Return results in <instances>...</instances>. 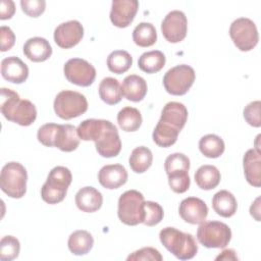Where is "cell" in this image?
Here are the masks:
<instances>
[{
    "mask_svg": "<svg viewBox=\"0 0 261 261\" xmlns=\"http://www.w3.org/2000/svg\"><path fill=\"white\" fill-rule=\"evenodd\" d=\"M225 145L223 140L214 134H208L199 141L200 152L208 158H218L224 152Z\"/></svg>",
    "mask_w": 261,
    "mask_h": 261,
    "instance_id": "cell-30",
    "label": "cell"
},
{
    "mask_svg": "<svg viewBox=\"0 0 261 261\" xmlns=\"http://www.w3.org/2000/svg\"><path fill=\"white\" fill-rule=\"evenodd\" d=\"M197 240L206 248H225L231 240V230L227 224L217 220L203 221L197 229Z\"/></svg>",
    "mask_w": 261,
    "mask_h": 261,
    "instance_id": "cell-8",
    "label": "cell"
},
{
    "mask_svg": "<svg viewBox=\"0 0 261 261\" xmlns=\"http://www.w3.org/2000/svg\"><path fill=\"white\" fill-rule=\"evenodd\" d=\"M53 107L58 117L68 120L84 114L88 110V101L82 93L63 90L56 95Z\"/></svg>",
    "mask_w": 261,
    "mask_h": 261,
    "instance_id": "cell-7",
    "label": "cell"
},
{
    "mask_svg": "<svg viewBox=\"0 0 261 261\" xmlns=\"http://www.w3.org/2000/svg\"><path fill=\"white\" fill-rule=\"evenodd\" d=\"M153 162V154L151 150L145 146L135 148L128 158V164L132 170L136 173L145 172Z\"/></svg>",
    "mask_w": 261,
    "mask_h": 261,
    "instance_id": "cell-29",
    "label": "cell"
},
{
    "mask_svg": "<svg viewBox=\"0 0 261 261\" xmlns=\"http://www.w3.org/2000/svg\"><path fill=\"white\" fill-rule=\"evenodd\" d=\"M190 159L182 153H173L166 157L164 162V169L166 174L176 171H189Z\"/></svg>",
    "mask_w": 261,
    "mask_h": 261,
    "instance_id": "cell-37",
    "label": "cell"
},
{
    "mask_svg": "<svg viewBox=\"0 0 261 261\" xmlns=\"http://www.w3.org/2000/svg\"><path fill=\"white\" fill-rule=\"evenodd\" d=\"M0 110L3 116L21 126L31 125L37 117L36 106L27 99H20L19 95L7 88H1Z\"/></svg>",
    "mask_w": 261,
    "mask_h": 261,
    "instance_id": "cell-2",
    "label": "cell"
},
{
    "mask_svg": "<svg viewBox=\"0 0 261 261\" xmlns=\"http://www.w3.org/2000/svg\"><path fill=\"white\" fill-rule=\"evenodd\" d=\"M1 74L10 83L22 84L29 76V67L20 58L9 56L1 61Z\"/></svg>",
    "mask_w": 261,
    "mask_h": 261,
    "instance_id": "cell-18",
    "label": "cell"
},
{
    "mask_svg": "<svg viewBox=\"0 0 261 261\" xmlns=\"http://www.w3.org/2000/svg\"><path fill=\"white\" fill-rule=\"evenodd\" d=\"M159 239L162 245L177 259L189 260L196 256L198 245L195 238L175 227H165L160 230Z\"/></svg>",
    "mask_w": 261,
    "mask_h": 261,
    "instance_id": "cell-3",
    "label": "cell"
},
{
    "mask_svg": "<svg viewBox=\"0 0 261 261\" xmlns=\"http://www.w3.org/2000/svg\"><path fill=\"white\" fill-rule=\"evenodd\" d=\"M215 260H238L237 252L232 249H225L215 258Z\"/></svg>",
    "mask_w": 261,
    "mask_h": 261,
    "instance_id": "cell-45",
    "label": "cell"
},
{
    "mask_svg": "<svg viewBox=\"0 0 261 261\" xmlns=\"http://www.w3.org/2000/svg\"><path fill=\"white\" fill-rule=\"evenodd\" d=\"M212 207L214 211L222 217H231L237 212L238 203L236 197L226 190L217 192L212 198Z\"/></svg>",
    "mask_w": 261,
    "mask_h": 261,
    "instance_id": "cell-24",
    "label": "cell"
},
{
    "mask_svg": "<svg viewBox=\"0 0 261 261\" xmlns=\"http://www.w3.org/2000/svg\"><path fill=\"white\" fill-rule=\"evenodd\" d=\"M103 203L102 194L93 187H84L75 194V204L80 210L93 213L99 210Z\"/></svg>",
    "mask_w": 261,
    "mask_h": 261,
    "instance_id": "cell-21",
    "label": "cell"
},
{
    "mask_svg": "<svg viewBox=\"0 0 261 261\" xmlns=\"http://www.w3.org/2000/svg\"><path fill=\"white\" fill-rule=\"evenodd\" d=\"M163 259L161 253L152 247H144L141 248L132 254H129L126 258L127 261H138V260H151V261H161Z\"/></svg>",
    "mask_w": 261,
    "mask_h": 261,
    "instance_id": "cell-40",
    "label": "cell"
},
{
    "mask_svg": "<svg viewBox=\"0 0 261 261\" xmlns=\"http://www.w3.org/2000/svg\"><path fill=\"white\" fill-rule=\"evenodd\" d=\"M260 106L261 102L259 100L250 102L244 108V118L245 120L254 127H260L261 118H260Z\"/></svg>",
    "mask_w": 261,
    "mask_h": 261,
    "instance_id": "cell-41",
    "label": "cell"
},
{
    "mask_svg": "<svg viewBox=\"0 0 261 261\" xmlns=\"http://www.w3.org/2000/svg\"><path fill=\"white\" fill-rule=\"evenodd\" d=\"M161 32L166 41L178 43L182 41L188 32V19L180 10H172L166 14L161 22Z\"/></svg>",
    "mask_w": 261,
    "mask_h": 261,
    "instance_id": "cell-12",
    "label": "cell"
},
{
    "mask_svg": "<svg viewBox=\"0 0 261 261\" xmlns=\"http://www.w3.org/2000/svg\"><path fill=\"white\" fill-rule=\"evenodd\" d=\"M164 212L160 204L153 201H145L144 203V220L143 223L147 226H154L161 222Z\"/></svg>",
    "mask_w": 261,
    "mask_h": 261,
    "instance_id": "cell-36",
    "label": "cell"
},
{
    "mask_svg": "<svg viewBox=\"0 0 261 261\" xmlns=\"http://www.w3.org/2000/svg\"><path fill=\"white\" fill-rule=\"evenodd\" d=\"M0 36H1V51L5 52L10 50L15 43V35L9 27L2 25L0 28Z\"/></svg>",
    "mask_w": 261,
    "mask_h": 261,
    "instance_id": "cell-43",
    "label": "cell"
},
{
    "mask_svg": "<svg viewBox=\"0 0 261 261\" xmlns=\"http://www.w3.org/2000/svg\"><path fill=\"white\" fill-rule=\"evenodd\" d=\"M20 243L13 236H5L0 241V259L2 261H11L18 257Z\"/></svg>",
    "mask_w": 261,
    "mask_h": 261,
    "instance_id": "cell-35",
    "label": "cell"
},
{
    "mask_svg": "<svg viewBox=\"0 0 261 261\" xmlns=\"http://www.w3.org/2000/svg\"><path fill=\"white\" fill-rule=\"evenodd\" d=\"M178 134H179V132L170 129V128L162 125L161 123L157 122V124L153 130L152 137H153V141L155 142V144H157L159 147L167 148L176 142Z\"/></svg>",
    "mask_w": 261,
    "mask_h": 261,
    "instance_id": "cell-34",
    "label": "cell"
},
{
    "mask_svg": "<svg viewBox=\"0 0 261 261\" xmlns=\"http://www.w3.org/2000/svg\"><path fill=\"white\" fill-rule=\"evenodd\" d=\"M23 54L34 62H43L52 54L50 43L42 37H33L25 41L23 45Z\"/></svg>",
    "mask_w": 261,
    "mask_h": 261,
    "instance_id": "cell-20",
    "label": "cell"
},
{
    "mask_svg": "<svg viewBox=\"0 0 261 261\" xmlns=\"http://www.w3.org/2000/svg\"><path fill=\"white\" fill-rule=\"evenodd\" d=\"M133 40L140 47H150L157 41V32L150 22H140L133 31Z\"/></svg>",
    "mask_w": 261,
    "mask_h": 261,
    "instance_id": "cell-32",
    "label": "cell"
},
{
    "mask_svg": "<svg viewBox=\"0 0 261 261\" xmlns=\"http://www.w3.org/2000/svg\"><path fill=\"white\" fill-rule=\"evenodd\" d=\"M15 12V4L12 0H2L0 3V19H9Z\"/></svg>",
    "mask_w": 261,
    "mask_h": 261,
    "instance_id": "cell-44",
    "label": "cell"
},
{
    "mask_svg": "<svg viewBox=\"0 0 261 261\" xmlns=\"http://www.w3.org/2000/svg\"><path fill=\"white\" fill-rule=\"evenodd\" d=\"M221 179L219 170L214 165H202L195 172V181L197 186L205 191L216 188Z\"/></svg>",
    "mask_w": 261,
    "mask_h": 261,
    "instance_id": "cell-27",
    "label": "cell"
},
{
    "mask_svg": "<svg viewBox=\"0 0 261 261\" xmlns=\"http://www.w3.org/2000/svg\"><path fill=\"white\" fill-rule=\"evenodd\" d=\"M229 36L236 47L244 52L252 50L259 41L255 22L247 17H239L231 22Z\"/></svg>",
    "mask_w": 261,
    "mask_h": 261,
    "instance_id": "cell-10",
    "label": "cell"
},
{
    "mask_svg": "<svg viewBox=\"0 0 261 261\" xmlns=\"http://www.w3.org/2000/svg\"><path fill=\"white\" fill-rule=\"evenodd\" d=\"M71 180L72 175L67 167L55 166L50 170L41 188L42 199L48 204H57L63 201Z\"/></svg>",
    "mask_w": 261,
    "mask_h": 261,
    "instance_id": "cell-4",
    "label": "cell"
},
{
    "mask_svg": "<svg viewBox=\"0 0 261 261\" xmlns=\"http://www.w3.org/2000/svg\"><path fill=\"white\" fill-rule=\"evenodd\" d=\"M98 180L105 189H118L126 182L127 171L121 164L104 165L98 172Z\"/></svg>",
    "mask_w": 261,
    "mask_h": 261,
    "instance_id": "cell-17",
    "label": "cell"
},
{
    "mask_svg": "<svg viewBox=\"0 0 261 261\" xmlns=\"http://www.w3.org/2000/svg\"><path fill=\"white\" fill-rule=\"evenodd\" d=\"M122 95L132 102L142 101L148 91L146 81L138 74H129L124 77L121 85Z\"/></svg>",
    "mask_w": 261,
    "mask_h": 261,
    "instance_id": "cell-22",
    "label": "cell"
},
{
    "mask_svg": "<svg viewBox=\"0 0 261 261\" xmlns=\"http://www.w3.org/2000/svg\"><path fill=\"white\" fill-rule=\"evenodd\" d=\"M80 140L74 125L68 123L59 124L55 136L54 147L63 152H71L79 147Z\"/></svg>",
    "mask_w": 261,
    "mask_h": 261,
    "instance_id": "cell-23",
    "label": "cell"
},
{
    "mask_svg": "<svg viewBox=\"0 0 261 261\" xmlns=\"http://www.w3.org/2000/svg\"><path fill=\"white\" fill-rule=\"evenodd\" d=\"M178 213L186 222L191 224H200L206 220L208 207L200 198L188 197L180 202Z\"/></svg>",
    "mask_w": 261,
    "mask_h": 261,
    "instance_id": "cell-15",
    "label": "cell"
},
{
    "mask_svg": "<svg viewBox=\"0 0 261 261\" xmlns=\"http://www.w3.org/2000/svg\"><path fill=\"white\" fill-rule=\"evenodd\" d=\"M188 119V110L182 103L171 101L165 104L158 122L180 132Z\"/></svg>",
    "mask_w": 261,
    "mask_h": 261,
    "instance_id": "cell-16",
    "label": "cell"
},
{
    "mask_svg": "<svg viewBox=\"0 0 261 261\" xmlns=\"http://www.w3.org/2000/svg\"><path fill=\"white\" fill-rule=\"evenodd\" d=\"M58 127H59V124L57 123L49 122V123L43 124L38 129V133H37L38 141L46 147H54L55 136Z\"/></svg>",
    "mask_w": 261,
    "mask_h": 261,
    "instance_id": "cell-39",
    "label": "cell"
},
{
    "mask_svg": "<svg viewBox=\"0 0 261 261\" xmlns=\"http://www.w3.org/2000/svg\"><path fill=\"white\" fill-rule=\"evenodd\" d=\"M196 73L193 67L179 64L171 67L163 76V86L167 93L174 96L185 95L193 86Z\"/></svg>",
    "mask_w": 261,
    "mask_h": 261,
    "instance_id": "cell-9",
    "label": "cell"
},
{
    "mask_svg": "<svg viewBox=\"0 0 261 261\" xmlns=\"http://www.w3.org/2000/svg\"><path fill=\"white\" fill-rule=\"evenodd\" d=\"M167 176L168 185L174 193L182 194L189 190L191 185L189 171H176L167 174Z\"/></svg>",
    "mask_w": 261,
    "mask_h": 261,
    "instance_id": "cell-38",
    "label": "cell"
},
{
    "mask_svg": "<svg viewBox=\"0 0 261 261\" xmlns=\"http://www.w3.org/2000/svg\"><path fill=\"white\" fill-rule=\"evenodd\" d=\"M261 153L249 149L243 157L244 173L247 181L256 188L261 186Z\"/></svg>",
    "mask_w": 261,
    "mask_h": 261,
    "instance_id": "cell-19",
    "label": "cell"
},
{
    "mask_svg": "<svg viewBox=\"0 0 261 261\" xmlns=\"http://www.w3.org/2000/svg\"><path fill=\"white\" fill-rule=\"evenodd\" d=\"M133 64L132 55L124 50L112 51L107 57L108 69L116 74H121L127 71Z\"/></svg>",
    "mask_w": 261,
    "mask_h": 261,
    "instance_id": "cell-33",
    "label": "cell"
},
{
    "mask_svg": "<svg viewBox=\"0 0 261 261\" xmlns=\"http://www.w3.org/2000/svg\"><path fill=\"white\" fill-rule=\"evenodd\" d=\"M84 37V28L79 20L72 19L60 23L54 30V41L63 49L77 45Z\"/></svg>",
    "mask_w": 261,
    "mask_h": 261,
    "instance_id": "cell-13",
    "label": "cell"
},
{
    "mask_svg": "<svg viewBox=\"0 0 261 261\" xmlns=\"http://www.w3.org/2000/svg\"><path fill=\"white\" fill-rule=\"evenodd\" d=\"M260 198L258 197L254 203H252L251 207H250V214L257 220L260 221Z\"/></svg>",
    "mask_w": 261,
    "mask_h": 261,
    "instance_id": "cell-46",
    "label": "cell"
},
{
    "mask_svg": "<svg viewBox=\"0 0 261 261\" xmlns=\"http://www.w3.org/2000/svg\"><path fill=\"white\" fill-rule=\"evenodd\" d=\"M63 72L68 82L81 87H89L96 77L95 67L82 58L67 60L63 66Z\"/></svg>",
    "mask_w": 261,
    "mask_h": 261,
    "instance_id": "cell-11",
    "label": "cell"
},
{
    "mask_svg": "<svg viewBox=\"0 0 261 261\" xmlns=\"http://www.w3.org/2000/svg\"><path fill=\"white\" fill-rule=\"evenodd\" d=\"M20 6L27 15L38 17L45 11L46 2L44 0H21Z\"/></svg>",
    "mask_w": 261,
    "mask_h": 261,
    "instance_id": "cell-42",
    "label": "cell"
},
{
    "mask_svg": "<svg viewBox=\"0 0 261 261\" xmlns=\"http://www.w3.org/2000/svg\"><path fill=\"white\" fill-rule=\"evenodd\" d=\"M139 8L137 0H113L110 10V20L117 28L128 27Z\"/></svg>",
    "mask_w": 261,
    "mask_h": 261,
    "instance_id": "cell-14",
    "label": "cell"
},
{
    "mask_svg": "<svg viewBox=\"0 0 261 261\" xmlns=\"http://www.w3.org/2000/svg\"><path fill=\"white\" fill-rule=\"evenodd\" d=\"M76 132L81 140L94 141L96 150L102 157H115L121 150V141L117 127L109 120L86 119L80 123Z\"/></svg>",
    "mask_w": 261,
    "mask_h": 261,
    "instance_id": "cell-1",
    "label": "cell"
},
{
    "mask_svg": "<svg viewBox=\"0 0 261 261\" xmlns=\"http://www.w3.org/2000/svg\"><path fill=\"white\" fill-rule=\"evenodd\" d=\"M117 122L122 130L136 132L142 124V114L137 108L126 106L118 112Z\"/></svg>",
    "mask_w": 261,
    "mask_h": 261,
    "instance_id": "cell-31",
    "label": "cell"
},
{
    "mask_svg": "<svg viewBox=\"0 0 261 261\" xmlns=\"http://www.w3.org/2000/svg\"><path fill=\"white\" fill-rule=\"evenodd\" d=\"M69 251L76 256L88 254L94 246V239L92 234L84 229L73 231L67 241Z\"/></svg>",
    "mask_w": 261,
    "mask_h": 261,
    "instance_id": "cell-25",
    "label": "cell"
},
{
    "mask_svg": "<svg viewBox=\"0 0 261 261\" xmlns=\"http://www.w3.org/2000/svg\"><path fill=\"white\" fill-rule=\"evenodd\" d=\"M28 173L22 164L11 161L6 163L0 174V188L10 198L19 199L27 192Z\"/></svg>",
    "mask_w": 261,
    "mask_h": 261,
    "instance_id": "cell-5",
    "label": "cell"
},
{
    "mask_svg": "<svg viewBox=\"0 0 261 261\" xmlns=\"http://www.w3.org/2000/svg\"><path fill=\"white\" fill-rule=\"evenodd\" d=\"M165 55L159 50H152L143 53L139 60V68L147 73H156L160 71L165 65Z\"/></svg>",
    "mask_w": 261,
    "mask_h": 261,
    "instance_id": "cell-28",
    "label": "cell"
},
{
    "mask_svg": "<svg viewBox=\"0 0 261 261\" xmlns=\"http://www.w3.org/2000/svg\"><path fill=\"white\" fill-rule=\"evenodd\" d=\"M99 96L108 105H114L121 101L122 91L119 82L114 77H105L99 85Z\"/></svg>",
    "mask_w": 261,
    "mask_h": 261,
    "instance_id": "cell-26",
    "label": "cell"
},
{
    "mask_svg": "<svg viewBox=\"0 0 261 261\" xmlns=\"http://www.w3.org/2000/svg\"><path fill=\"white\" fill-rule=\"evenodd\" d=\"M144 196L137 190H128L118 199L117 215L126 225H137L144 220Z\"/></svg>",
    "mask_w": 261,
    "mask_h": 261,
    "instance_id": "cell-6",
    "label": "cell"
}]
</instances>
